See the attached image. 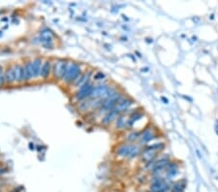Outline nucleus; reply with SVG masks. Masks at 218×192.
<instances>
[{
  "mask_svg": "<svg viewBox=\"0 0 218 192\" xmlns=\"http://www.w3.org/2000/svg\"><path fill=\"white\" fill-rule=\"evenodd\" d=\"M141 153V148L134 144H122L116 149V154L122 158L132 159L137 157Z\"/></svg>",
  "mask_w": 218,
  "mask_h": 192,
  "instance_id": "obj_1",
  "label": "nucleus"
},
{
  "mask_svg": "<svg viewBox=\"0 0 218 192\" xmlns=\"http://www.w3.org/2000/svg\"><path fill=\"white\" fill-rule=\"evenodd\" d=\"M80 74H82V69H80V65L79 63L68 62L67 71L65 73V76L63 78V81L67 85H70L72 83L74 84Z\"/></svg>",
  "mask_w": 218,
  "mask_h": 192,
  "instance_id": "obj_2",
  "label": "nucleus"
},
{
  "mask_svg": "<svg viewBox=\"0 0 218 192\" xmlns=\"http://www.w3.org/2000/svg\"><path fill=\"white\" fill-rule=\"evenodd\" d=\"M172 189V183H169L164 178H153L150 190L152 192H170Z\"/></svg>",
  "mask_w": 218,
  "mask_h": 192,
  "instance_id": "obj_3",
  "label": "nucleus"
},
{
  "mask_svg": "<svg viewBox=\"0 0 218 192\" xmlns=\"http://www.w3.org/2000/svg\"><path fill=\"white\" fill-rule=\"evenodd\" d=\"M40 42L45 49H52L53 47V33L50 28H43L39 34Z\"/></svg>",
  "mask_w": 218,
  "mask_h": 192,
  "instance_id": "obj_4",
  "label": "nucleus"
},
{
  "mask_svg": "<svg viewBox=\"0 0 218 192\" xmlns=\"http://www.w3.org/2000/svg\"><path fill=\"white\" fill-rule=\"evenodd\" d=\"M67 66H68V62H66V60H63V59L56 60L53 63V66H52L53 77L57 80H63L67 71Z\"/></svg>",
  "mask_w": 218,
  "mask_h": 192,
  "instance_id": "obj_5",
  "label": "nucleus"
},
{
  "mask_svg": "<svg viewBox=\"0 0 218 192\" xmlns=\"http://www.w3.org/2000/svg\"><path fill=\"white\" fill-rule=\"evenodd\" d=\"M94 89V85L89 81L86 84H84L83 86H80L79 90L76 93V98L79 101H84L88 98H90L92 90Z\"/></svg>",
  "mask_w": 218,
  "mask_h": 192,
  "instance_id": "obj_6",
  "label": "nucleus"
},
{
  "mask_svg": "<svg viewBox=\"0 0 218 192\" xmlns=\"http://www.w3.org/2000/svg\"><path fill=\"white\" fill-rule=\"evenodd\" d=\"M156 138V133L153 131L150 127H148L145 128L143 131L141 132V135H140V144L142 145H147L149 142H151L153 139Z\"/></svg>",
  "mask_w": 218,
  "mask_h": 192,
  "instance_id": "obj_7",
  "label": "nucleus"
},
{
  "mask_svg": "<svg viewBox=\"0 0 218 192\" xmlns=\"http://www.w3.org/2000/svg\"><path fill=\"white\" fill-rule=\"evenodd\" d=\"M179 175V165L175 162H170L166 168V180L172 181Z\"/></svg>",
  "mask_w": 218,
  "mask_h": 192,
  "instance_id": "obj_8",
  "label": "nucleus"
},
{
  "mask_svg": "<svg viewBox=\"0 0 218 192\" xmlns=\"http://www.w3.org/2000/svg\"><path fill=\"white\" fill-rule=\"evenodd\" d=\"M157 154V151L148 149H144L143 150V153H141V160L144 163H149L155 159V156Z\"/></svg>",
  "mask_w": 218,
  "mask_h": 192,
  "instance_id": "obj_9",
  "label": "nucleus"
},
{
  "mask_svg": "<svg viewBox=\"0 0 218 192\" xmlns=\"http://www.w3.org/2000/svg\"><path fill=\"white\" fill-rule=\"evenodd\" d=\"M119 115H120V114H118L115 109L107 112V114L104 116V117H103V119H102V124L105 125V126L110 125L112 121H115V119L117 118V117H118Z\"/></svg>",
  "mask_w": 218,
  "mask_h": 192,
  "instance_id": "obj_10",
  "label": "nucleus"
},
{
  "mask_svg": "<svg viewBox=\"0 0 218 192\" xmlns=\"http://www.w3.org/2000/svg\"><path fill=\"white\" fill-rule=\"evenodd\" d=\"M14 71H15V78H16V83L17 84H22L25 82L24 80V71H23V66L20 63H17L14 66Z\"/></svg>",
  "mask_w": 218,
  "mask_h": 192,
  "instance_id": "obj_11",
  "label": "nucleus"
},
{
  "mask_svg": "<svg viewBox=\"0 0 218 192\" xmlns=\"http://www.w3.org/2000/svg\"><path fill=\"white\" fill-rule=\"evenodd\" d=\"M133 103H134V100H132L130 98H123L117 104V106L116 107L115 110L117 112L118 114H121L122 112H125L126 110H128L129 108H130V106L132 105Z\"/></svg>",
  "mask_w": 218,
  "mask_h": 192,
  "instance_id": "obj_12",
  "label": "nucleus"
},
{
  "mask_svg": "<svg viewBox=\"0 0 218 192\" xmlns=\"http://www.w3.org/2000/svg\"><path fill=\"white\" fill-rule=\"evenodd\" d=\"M43 59L41 57H37L32 61V69H33V77L37 79L41 75V70L43 67Z\"/></svg>",
  "mask_w": 218,
  "mask_h": 192,
  "instance_id": "obj_13",
  "label": "nucleus"
},
{
  "mask_svg": "<svg viewBox=\"0 0 218 192\" xmlns=\"http://www.w3.org/2000/svg\"><path fill=\"white\" fill-rule=\"evenodd\" d=\"M23 71H24V80L25 82H29L33 77V69H32V61H26L23 65Z\"/></svg>",
  "mask_w": 218,
  "mask_h": 192,
  "instance_id": "obj_14",
  "label": "nucleus"
},
{
  "mask_svg": "<svg viewBox=\"0 0 218 192\" xmlns=\"http://www.w3.org/2000/svg\"><path fill=\"white\" fill-rule=\"evenodd\" d=\"M52 71V64L51 60H47L43 64V67L41 70V75L40 76H41L44 80H46L50 77V74H51Z\"/></svg>",
  "mask_w": 218,
  "mask_h": 192,
  "instance_id": "obj_15",
  "label": "nucleus"
},
{
  "mask_svg": "<svg viewBox=\"0 0 218 192\" xmlns=\"http://www.w3.org/2000/svg\"><path fill=\"white\" fill-rule=\"evenodd\" d=\"M143 117V113H142V112H135V113H133L130 116V117H128L127 128H132L134 124L138 121H140Z\"/></svg>",
  "mask_w": 218,
  "mask_h": 192,
  "instance_id": "obj_16",
  "label": "nucleus"
},
{
  "mask_svg": "<svg viewBox=\"0 0 218 192\" xmlns=\"http://www.w3.org/2000/svg\"><path fill=\"white\" fill-rule=\"evenodd\" d=\"M89 79H90V73L80 74V75L79 76V78L75 81L74 85H75L76 87H79H79L83 86L84 84H86L87 82H89V81H90Z\"/></svg>",
  "mask_w": 218,
  "mask_h": 192,
  "instance_id": "obj_17",
  "label": "nucleus"
},
{
  "mask_svg": "<svg viewBox=\"0 0 218 192\" xmlns=\"http://www.w3.org/2000/svg\"><path fill=\"white\" fill-rule=\"evenodd\" d=\"M186 187V181L181 180L179 181H175L172 183V191L173 192H183V190Z\"/></svg>",
  "mask_w": 218,
  "mask_h": 192,
  "instance_id": "obj_18",
  "label": "nucleus"
},
{
  "mask_svg": "<svg viewBox=\"0 0 218 192\" xmlns=\"http://www.w3.org/2000/svg\"><path fill=\"white\" fill-rule=\"evenodd\" d=\"M127 122L128 118H126L124 115H119L116 118V127L117 129H124V128H127Z\"/></svg>",
  "mask_w": 218,
  "mask_h": 192,
  "instance_id": "obj_19",
  "label": "nucleus"
},
{
  "mask_svg": "<svg viewBox=\"0 0 218 192\" xmlns=\"http://www.w3.org/2000/svg\"><path fill=\"white\" fill-rule=\"evenodd\" d=\"M5 80L6 83L8 84H15L16 83V78H15V71L14 67H9L5 72Z\"/></svg>",
  "mask_w": 218,
  "mask_h": 192,
  "instance_id": "obj_20",
  "label": "nucleus"
},
{
  "mask_svg": "<svg viewBox=\"0 0 218 192\" xmlns=\"http://www.w3.org/2000/svg\"><path fill=\"white\" fill-rule=\"evenodd\" d=\"M140 135H141V132H138V131H133V132H130L127 136V141L128 142H134V141H137L139 138H140Z\"/></svg>",
  "mask_w": 218,
  "mask_h": 192,
  "instance_id": "obj_21",
  "label": "nucleus"
},
{
  "mask_svg": "<svg viewBox=\"0 0 218 192\" xmlns=\"http://www.w3.org/2000/svg\"><path fill=\"white\" fill-rule=\"evenodd\" d=\"M165 148V144L164 143H157V144H153L151 146H148L145 147V149H152V150H162Z\"/></svg>",
  "mask_w": 218,
  "mask_h": 192,
  "instance_id": "obj_22",
  "label": "nucleus"
},
{
  "mask_svg": "<svg viewBox=\"0 0 218 192\" xmlns=\"http://www.w3.org/2000/svg\"><path fill=\"white\" fill-rule=\"evenodd\" d=\"M105 78H106V75L102 73V72H97V73L94 75V80H96V81H101V80H103Z\"/></svg>",
  "mask_w": 218,
  "mask_h": 192,
  "instance_id": "obj_23",
  "label": "nucleus"
},
{
  "mask_svg": "<svg viewBox=\"0 0 218 192\" xmlns=\"http://www.w3.org/2000/svg\"><path fill=\"white\" fill-rule=\"evenodd\" d=\"M6 83V80H5V76L2 75V76H0V86H2L4 84Z\"/></svg>",
  "mask_w": 218,
  "mask_h": 192,
  "instance_id": "obj_24",
  "label": "nucleus"
},
{
  "mask_svg": "<svg viewBox=\"0 0 218 192\" xmlns=\"http://www.w3.org/2000/svg\"><path fill=\"white\" fill-rule=\"evenodd\" d=\"M161 99H162V101H164V103H166V104L169 102V100L166 97H164V96H162V97H161Z\"/></svg>",
  "mask_w": 218,
  "mask_h": 192,
  "instance_id": "obj_25",
  "label": "nucleus"
},
{
  "mask_svg": "<svg viewBox=\"0 0 218 192\" xmlns=\"http://www.w3.org/2000/svg\"><path fill=\"white\" fill-rule=\"evenodd\" d=\"M215 131H216V134L218 135V121H217V123L215 125Z\"/></svg>",
  "mask_w": 218,
  "mask_h": 192,
  "instance_id": "obj_26",
  "label": "nucleus"
},
{
  "mask_svg": "<svg viewBox=\"0 0 218 192\" xmlns=\"http://www.w3.org/2000/svg\"><path fill=\"white\" fill-rule=\"evenodd\" d=\"M3 75V68L0 66V76H2Z\"/></svg>",
  "mask_w": 218,
  "mask_h": 192,
  "instance_id": "obj_27",
  "label": "nucleus"
}]
</instances>
